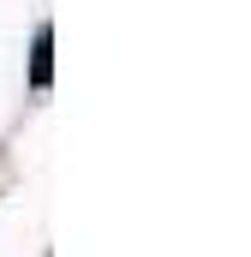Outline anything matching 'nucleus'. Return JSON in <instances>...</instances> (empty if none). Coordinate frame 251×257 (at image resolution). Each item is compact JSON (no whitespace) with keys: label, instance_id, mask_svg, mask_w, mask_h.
Masks as SVG:
<instances>
[{"label":"nucleus","instance_id":"1","mask_svg":"<svg viewBox=\"0 0 251 257\" xmlns=\"http://www.w3.org/2000/svg\"><path fill=\"white\" fill-rule=\"evenodd\" d=\"M36 84H48V24L36 30Z\"/></svg>","mask_w":251,"mask_h":257}]
</instances>
